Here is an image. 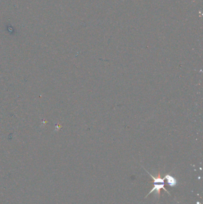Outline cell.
Listing matches in <instances>:
<instances>
[{"label": "cell", "mask_w": 203, "mask_h": 204, "mask_svg": "<svg viewBox=\"0 0 203 204\" xmlns=\"http://www.w3.org/2000/svg\"><path fill=\"white\" fill-rule=\"evenodd\" d=\"M161 189H163L164 190V191H165L166 192H167L169 195H170V193H169V192H168V191H167V189L164 187V183H162V184H160V185H157L156 183H155L153 189L149 192V193L147 195V196H148L150 193H152L153 192H154V191H156V192L158 193V195H160V190Z\"/></svg>", "instance_id": "obj_1"}, {"label": "cell", "mask_w": 203, "mask_h": 204, "mask_svg": "<svg viewBox=\"0 0 203 204\" xmlns=\"http://www.w3.org/2000/svg\"><path fill=\"white\" fill-rule=\"evenodd\" d=\"M164 179H166L167 180L168 183H169V185L172 187L175 186L177 184V181H176V179L170 175H168V174L166 175L164 177Z\"/></svg>", "instance_id": "obj_2"}]
</instances>
